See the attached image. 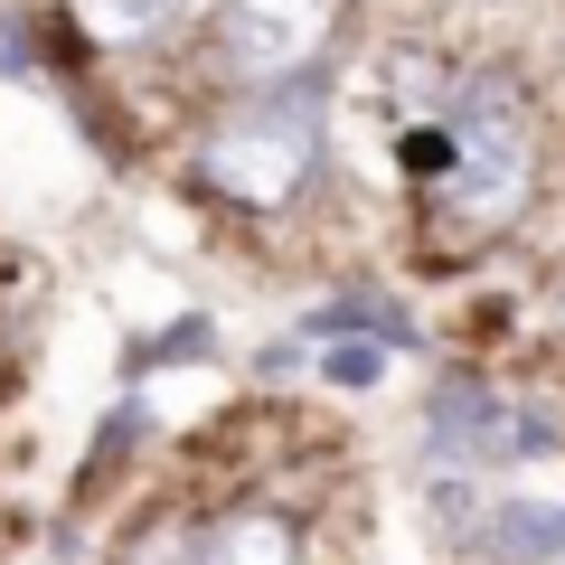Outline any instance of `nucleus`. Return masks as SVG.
Wrapping results in <instances>:
<instances>
[{
    "label": "nucleus",
    "instance_id": "nucleus-1",
    "mask_svg": "<svg viewBox=\"0 0 565 565\" xmlns=\"http://www.w3.org/2000/svg\"><path fill=\"white\" fill-rule=\"evenodd\" d=\"M444 217L452 226H500L527 207V180H537V141H527L519 85L500 66L444 85Z\"/></svg>",
    "mask_w": 565,
    "mask_h": 565
},
{
    "label": "nucleus",
    "instance_id": "nucleus-2",
    "mask_svg": "<svg viewBox=\"0 0 565 565\" xmlns=\"http://www.w3.org/2000/svg\"><path fill=\"white\" fill-rule=\"evenodd\" d=\"M207 189H226L236 207H282L292 189L321 170V95H302V85L282 76L274 95L236 104V114L207 132Z\"/></svg>",
    "mask_w": 565,
    "mask_h": 565
},
{
    "label": "nucleus",
    "instance_id": "nucleus-3",
    "mask_svg": "<svg viewBox=\"0 0 565 565\" xmlns=\"http://www.w3.org/2000/svg\"><path fill=\"white\" fill-rule=\"evenodd\" d=\"M330 29H340V0H226L217 10V57L245 85H282L330 47Z\"/></svg>",
    "mask_w": 565,
    "mask_h": 565
},
{
    "label": "nucleus",
    "instance_id": "nucleus-4",
    "mask_svg": "<svg viewBox=\"0 0 565 565\" xmlns=\"http://www.w3.org/2000/svg\"><path fill=\"white\" fill-rule=\"evenodd\" d=\"M66 10H76L85 39H104V47H141V39H170L180 20H199L207 0H66Z\"/></svg>",
    "mask_w": 565,
    "mask_h": 565
},
{
    "label": "nucleus",
    "instance_id": "nucleus-5",
    "mask_svg": "<svg viewBox=\"0 0 565 565\" xmlns=\"http://www.w3.org/2000/svg\"><path fill=\"white\" fill-rule=\"evenodd\" d=\"M207 565H302V527L274 509H236L207 527Z\"/></svg>",
    "mask_w": 565,
    "mask_h": 565
},
{
    "label": "nucleus",
    "instance_id": "nucleus-6",
    "mask_svg": "<svg viewBox=\"0 0 565 565\" xmlns=\"http://www.w3.org/2000/svg\"><path fill=\"white\" fill-rule=\"evenodd\" d=\"M330 377H340V386H377L386 377V349H330Z\"/></svg>",
    "mask_w": 565,
    "mask_h": 565
}]
</instances>
